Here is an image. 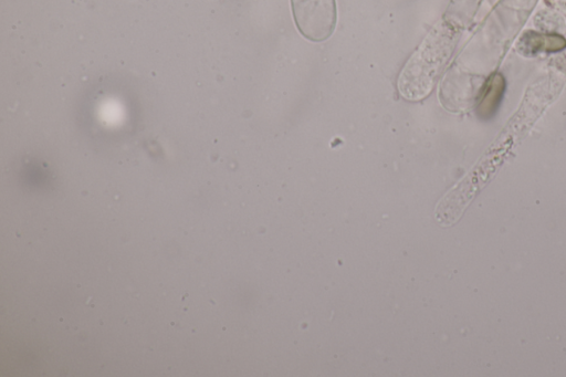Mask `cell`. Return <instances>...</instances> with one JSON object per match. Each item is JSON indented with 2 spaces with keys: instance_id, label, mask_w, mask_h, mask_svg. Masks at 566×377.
<instances>
[{
  "instance_id": "cell-1",
  "label": "cell",
  "mask_w": 566,
  "mask_h": 377,
  "mask_svg": "<svg viewBox=\"0 0 566 377\" xmlns=\"http://www.w3.org/2000/svg\"><path fill=\"white\" fill-rule=\"evenodd\" d=\"M443 60V55L436 45L423 42L400 73L398 80L400 94L409 101L423 98L431 91Z\"/></svg>"
},
{
  "instance_id": "cell-2",
  "label": "cell",
  "mask_w": 566,
  "mask_h": 377,
  "mask_svg": "<svg viewBox=\"0 0 566 377\" xmlns=\"http://www.w3.org/2000/svg\"><path fill=\"white\" fill-rule=\"evenodd\" d=\"M505 81L499 73H493L482 87L479 109L484 114H493L504 95Z\"/></svg>"
},
{
  "instance_id": "cell-3",
  "label": "cell",
  "mask_w": 566,
  "mask_h": 377,
  "mask_svg": "<svg viewBox=\"0 0 566 377\" xmlns=\"http://www.w3.org/2000/svg\"><path fill=\"white\" fill-rule=\"evenodd\" d=\"M525 46L532 51H558L565 46V41L560 36L535 35L530 34L525 40Z\"/></svg>"
}]
</instances>
